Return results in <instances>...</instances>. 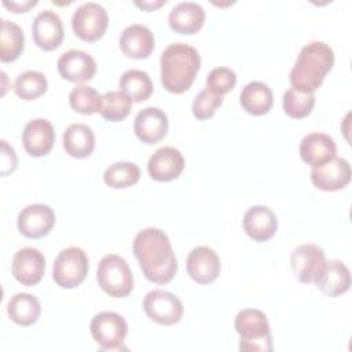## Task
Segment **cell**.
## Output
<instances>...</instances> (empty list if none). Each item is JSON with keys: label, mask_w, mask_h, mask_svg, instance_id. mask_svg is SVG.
<instances>
[{"label": "cell", "mask_w": 352, "mask_h": 352, "mask_svg": "<svg viewBox=\"0 0 352 352\" xmlns=\"http://www.w3.org/2000/svg\"><path fill=\"white\" fill-rule=\"evenodd\" d=\"M109 25V15L103 6L88 1L77 7L72 16V28L74 34L84 41L99 40Z\"/></svg>", "instance_id": "obj_8"}, {"label": "cell", "mask_w": 352, "mask_h": 352, "mask_svg": "<svg viewBox=\"0 0 352 352\" xmlns=\"http://www.w3.org/2000/svg\"><path fill=\"white\" fill-rule=\"evenodd\" d=\"M168 117L166 114L154 106L142 109L133 122V131L139 140L147 144L160 142L168 132Z\"/></svg>", "instance_id": "obj_19"}, {"label": "cell", "mask_w": 352, "mask_h": 352, "mask_svg": "<svg viewBox=\"0 0 352 352\" xmlns=\"http://www.w3.org/2000/svg\"><path fill=\"white\" fill-rule=\"evenodd\" d=\"M168 21L176 33L194 34L204 26L205 11L198 3L182 1L170 10Z\"/></svg>", "instance_id": "obj_23"}, {"label": "cell", "mask_w": 352, "mask_h": 352, "mask_svg": "<svg viewBox=\"0 0 352 352\" xmlns=\"http://www.w3.org/2000/svg\"><path fill=\"white\" fill-rule=\"evenodd\" d=\"M235 330L241 337V351H272V336L268 319L264 312L254 308L242 309L234 322Z\"/></svg>", "instance_id": "obj_4"}, {"label": "cell", "mask_w": 352, "mask_h": 352, "mask_svg": "<svg viewBox=\"0 0 352 352\" xmlns=\"http://www.w3.org/2000/svg\"><path fill=\"white\" fill-rule=\"evenodd\" d=\"M133 254L143 275L153 283L170 282L177 271V260L168 235L154 227L139 231L132 243Z\"/></svg>", "instance_id": "obj_1"}, {"label": "cell", "mask_w": 352, "mask_h": 352, "mask_svg": "<svg viewBox=\"0 0 352 352\" xmlns=\"http://www.w3.org/2000/svg\"><path fill=\"white\" fill-rule=\"evenodd\" d=\"M89 330L102 351H114L121 348L128 334V323L120 314L104 311L92 318Z\"/></svg>", "instance_id": "obj_7"}, {"label": "cell", "mask_w": 352, "mask_h": 352, "mask_svg": "<svg viewBox=\"0 0 352 352\" xmlns=\"http://www.w3.org/2000/svg\"><path fill=\"white\" fill-rule=\"evenodd\" d=\"M59 74L72 82L89 81L96 73L95 59L85 51L69 50L63 52L58 59Z\"/></svg>", "instance_id": "obj_17"}, {"label": "cell", "mask_w": 352, "mask_h": 352, "mask_svg": "<svg viewBox=\"0 0 352 352\" xmlns=\"http://www.w3.org/2000/svg\"><path fill=\"white\" fill-rule=\"evenodd\" d=\"M334 52L323 41H311L304 45L290 72L292 88L314 94L324 80V76L333 69Z\"/></svg>", "instance_id": "obj_2"}, {"label": "cell", "mask_w": 352, "mask_h": 352, "mask_svg": "<svg viewBox=\"0 0 352 352\" xmlns=\"http://www.w3.org/2000/svg\"><path fill=\"white\" fill-rule=\"evenodd\" d=\"M11 272L25 286L37 285L45 272V257L36 248H22L14 254Z\"/></svg>", "instance_id": "obj_12"}, {"label": "cell", "mask_w": 352, "mask_h": 352, "mask_svg": "<svg viewBox=\"0 0 352 352\" xmlns=\"http://www.w3.org/2000/svg\"><path fill=\"white\" fill-rule=\"evenodd\" d=\"M143 309L151 320L164 326L179 323L184 312L180 298L162 289H154L146 294Z\"/></svg>", "instance_id": "obj_10"}, {"label": "cell", "mask_w": 352, "mask_h": 352, "mask_svg": "<svg viewBox=\"0 0 352 352\" xmlns=\"http://www.w3.org/2000/svg\"><path fill=\"white\" fill-rule=\"evenodd\" d=\"M120 91L131 99V102L147 100L153 94V82L150 76L138 69H131L122 73L118 81Z\"/></svg>", "instance_id": "obj_28"}, {"label": "cell", "mask_w": 352, "mask_h": 352, "mask_svg": "<svg viewBox=\"0 0 352 352\" xmlns=\"http://www.w3.org/2000/svg\"><path fill=\"white\" fill-rule=\"evenodd\" d=\"M48 82L45 76L37 70H26L21 73L15 82L14 91L23 100H34L47 92Z\"/></svg>", "instance_id": "obj_31"}, {"label": "cell", "mask_w": 352, "mask_h": 352, "mask_svg": "<svg viewBox=\"0 0 352 352\" xmlns=\"http://www.w3.org/2000/svg\"><path fill=\"white\" fill-rule=\"evenodd\" d=\"M131 99L125 96L121 91H109L102 95L100 116L111 122L124 120L131 111Z\"/></svg>", "instance_id": "obj_33"}, {"label": "cell", "mask_w": 352, "mask_h": 352, "mask_svg": "<svg viewBox=\"0 0 352 352\" xmlns=\"http://www.w3.org/2000/svg\"><path fill=\"white\" fill-rule=\"evenodd\" d=\"M7 314L12 322L19 326L34 324L41 314V305L37 297L29 293H16L7 304Z\"/></svg>", "instance_id": "obj_27"}, {"label": "cell", "mask_w": 352, "mask_h": 352, "mask_svg": "<svg viewBox=\"0 0 352 352\" xmlns=\"http://www.w3.org/2000/svg\"><path fill=\"white\" fill-rule=\"evenodd\" d=\"M324 250L312 243L300 245L290 254V265L301 283H316L326 267Z\"/></svg>", "instance_id": "obj_9"}, {"label": "cell", "mask_w": 352, "mask_h": 352, "mask_svg": "<svg viewBox=\"0 0 352 352\" xmlns=\"http://www.w3.org/2000/svg\"><path fill=\"white\" fill-rule=\"evenodd\" d=\"M298 151L301 160L315 168L333 160L336 157L337 147L331 136L322 132H312L302 138Z\"/></svg>", "instance_id": "obj_22"}, {"label": "cell", "mask_w": 352, "mask_h": 352, "mask_svg": "<svg viewBox=\"0 0 352 352\" xmlns=\"http://www.w3.org/2000/svg\"><path fill=\"white\" fill-rule=\"evenodd\" d=\"M102 95L89 85H76L69 94L70 107L81 114L99 113Z\"/></svg>", "instance_id": "obj_32"}, {"label": "cell", "mask_w": 352, "mask_h": 352, "mask_svg": "<svg viewBox=\"0 0 352 352\" xmlns=\"http://www.w3.org/2000/svg\"><path fill=\"white\" fill-rule=\"evenodd\" d=\"M283 111L296 120L309 116L315 106V95L304 94L294 88H289L282 98Z\"/></svg>", "instance_id": "obj_34"}, {"label": "cell", "mask_w": 352, "mask_h": 352, "mask_svg": "<svg viewBox=\"0 0 352 352\" xmlns=\"http://www.w3.org/2000/svg\"><path fill=\"white\" fill-rule=\"evenodd\" d=\"M55 224V212L44 204H33L23 208L16 219L18 230L26 238L45 236Z\"/></svg>", "instance_id": "obj_11"}, {"label": "cell", "mask_w": 352, "mask_h": 352, "mask_svg": "<svg viewBox=\"0 0 352 352\" xmlns=\"http://www.w3.org/2000/svg\"><path fill=\"white\" fill-rule=\"evenodd\" d=\"M96 280L104 293L117 298L129 296L133 289L129 264L118 254H107L99 261Z\"/></svg>", "instance_id": "obj_5"}, {"label": "cell", "mask_w": 352, "mask_h": 352, "mask_svg": "<svg viewBox=\"0 0 352 352\" xmlns=\"http://www.w3.org/2000/svg\"><path fill=\"white\" fill-rule=\"evenodd\" d=\"M166 4V0H160V1H135V6L146 10V11H153L155 8H160L161 6Z\"/></svg>", "instance_id": "obj_39"}, {"label": "cell", "mask_w": 352, "mask_h": 352, "mask_svg": "<svg viewBox=\"0 0 352 352\" xmlns=\"http://www.w3.org/2000/svg\"><path fill=\"white\" fill-rule=\"evenodd\" d=\"M154 34L153 32L142 25L132 23L126 26L120 36V48L128 58L146 59L154 50Z\"/></svg>", "instance_id": "obj_21"}, {"label": "cell", "mask_w": 352, "mask_h": 352, "mask_svg": "<svg viewBox=\"0 0 352 352\" xmlns=\"http://www.w3.org/2000/svg\"><path fill=\"white\" fill-rule=\"evenodd\" d=\"M25 151L32 157L47 155L55 143V129L45 118L30 120L22 132Z\"/></svg>", "instance_id": "obj_16"}, {"label": "cell", "mask_w": 352, "mask_h": 352, "mask_svg": "<svg viewBox=\"0 0 352 352\" xmlns=\"http://www.w3.org/2000/svg\"><path fill=\"white\" fill-rule=\"evenodd\" d=\"M236 84V74L228 67H216L206 77V88L216 95L223 96Z\"/></svg>", "instance_id": "obj_36"}, {"label": "cell", "mask_w": 352, "mask_h": 352, "mask_svg": "<svg viewBox=\"0 0 352 352\" xmlns=\"http://www.w3.org/2000/svg\"><path fill=\"white\" fill-rule=\"evenodd\" d=\"M37 4V1L36 0H33V1H7V0H4L3 1V6L4 7H7V8H10L12 12H26L29 8H32V7H34Z\"/></svg>", "instance_id": "obj_38"}, {"label": "cell", "mask_w": 352, "mask_h": 352, "mask_svg": "<svg viewBox=\"0 0 352 352\" xmlns=\"http://www.w3.org/2000/svg\"><path fill=\"white\" fill-rule=\"evenodd\" d=\"M161 82L172 94L186 92L201 67L198 51L186 43L169 44L160 59Z\"/></svg>", "instance_id": "obj_3"}, {"label": "cell", "mask_w": 352, "mask_h": 352, "mask_svg": "<svg viewBox=\"0 0 352 352\" xmlns=\"http://www.w3.org/2000/svg\"><path fill=\"white\" fill-rule=\"evenodd\" d=\"M352 170L345 158L334 157L329 162L315 166L311 170L312 184L323 191H337L346 187L351 182Z\"/></svg>", "instance_id": "obj_13"}, {"label": "cell", "mask_w": 352, "mask_h": 352, "mask_svg": "<svg viewBox=\"0 0 352 352\" xmlns=\"http://www.w3.org/2000/svg\"><path fill=\"white\" fill-rule=\"evenodd\" d=\"M242 109L252 116L267 114L274 104L271 88L261 81H252L243 87L239 95Z\"/></svg>", "instance_id": "obj_25"}, {"label": "cell", "mask_w": 352, "mask_h": 352, "mask_svg": "<svg viewBox=\"0 0 352 352\" xmlns=\"http://www.w3.org/2000/svg\"><path fill=\"white\" fill-rule=\"evenodd\" d=\"M243 230L256 242L271 239L278 230V219L272 209L263 205L249 208L243 214Z\"/></svg>", "instance_id": "obj_20"}, {"label": "cell", "mask_w": 352, "mask_h": 352, "mask_svg": "<svg viewBox=\"0 0 352 352\" xmlns=\"http://www.w3.org/2000/svg\"><path fill=\"white\" fill-rule=\"evenodd\" d=\"M23 30L15 22L1 19L0 33V59L1 62H12L19 58L23 51Z\"/></svg>", "instance_id": "obj_29"}, {"label": "cell", "mask_w": 352, "mask_h": 352, "mask_svg": "<svg viewBox=\"0 0 352 352\" xmlns=\"http://www.w3.org/2000/svg\"><path fill=\"white\" fill-rule=\"evenodd\" d=\"M88 256L77 246H70L59 252L52 267V279L62 289L78 286L88 274Z\"/></svg>", "instance_id": "obj_6"}, {"label": "cell", "mask_w": 352, "mask_h": 352, "mask_svg": "<svg viewBox=\"0 0 352 352\" xmlns=\"http://www.w3.org/2000/svg\"><path fill=\"white\" fill-rule=\"evenodd\" d=\"M32 34L33 41L38 48L44 51H52L58 48L65 36L60 16L52 10H44L38 12L32 23Z\"/></svg>", "instance_id": "obj_15"}, {"label": "cell", "mask_w": 352, "mask_h": 352, "mask_svg": "<svg viewBox=\"0 0 352 352\" xmlns=\"http://www.w3.org/2000/svg\"><path fill=\"white\" fill-rule=\"evenodd\" d=\"M0 143H1V176H7L16 169L18 160L14 148L6 140H1Z\"/></svg>", "instance_id": "obj_37"}, {"label": "cell", "mask_w": 352, "mask_h": 352, "mask_svg": "<svg viewBox=\"0 0 352 352\" xmlns=\"http://www.w3.org/2000/svg\"><path fill=\"white\" fill-rule=\"evenodd\" d=\"M184 169V157L175 147L158 148L147 162L151 179L157 182H170L177 179Z\"/></svg>", "instance_id": "obj_18"}, {"label": "cell", "mask_w": 352, "mask_h": 352, "mask_svg": "<svg viewBox=\"0 0 352 352\" xmlns=\"http://www.w3.org/2000/svg\"><path fill=\"white\" fill-rule=\"evenodd\" d=\"M223 103V96L213 94L208 88L202 89L192 100V114L197 120H208L213 117L216 109L221 106Z\"/></svg>", "instance_id": "obj_35"}, {"label": "cell", "mask_w": 352, "mask_h": 352, "mask_svg": "<svg viewBox=\"0 0 352 352\" xmlns=\"http://www.w3.org/2000/svg\"><path fill=\"white\" fill-rule=\"evenodd\" d=\"M186 268L194 282L208 285L214 282L220 275L221 263L213 249L208 246H197L188 253Z\"/></svg>", "instance_id": "obj_14"}, {"label": "cell", "mask_w": 352, "mask_h": 352, "mask_svg": "<svg viewBox=\"0 0 352 352\" xmlns=\"http://www.w3.org/2000/svg\"><path fill=\"white\" fill-rule=\"evenodd\" d=\"M315 285L323 294L329 297H338L349 290L351 272L348 267L340 260L327 261L322 276Z\"/></svg>", "instance_id": "obj_24"}, {"label": "cell", "mask_w": 352, "mask_h": 352, "mask_svg": "<svg viewBox=\"0 0 352 352\" xmlns=\"http://www.w3.org/2000/svg\"><path fill=\"white\" fill-rule=\"evenodd\" d=\"M140 179V169L129 161H120L110 165L103 173V182L111 188H126Z\"/></svg>", "instance_id": "obj_30"}, {"label": "cell", "mask_w": 352, "mask_h": 352, "mask_svg": "<svg viewBox=\"0 0 352 352\" xmlns=\"http://www.w3.org/2000/svg\"><path fill=\"white\" fill-rule=\"evenodd\" d=\"M63 148L73 158H87L95 148V135L85 124H70L63 132Z\"/></svg>", "instance_id": "obj_26"}]
</instances>
